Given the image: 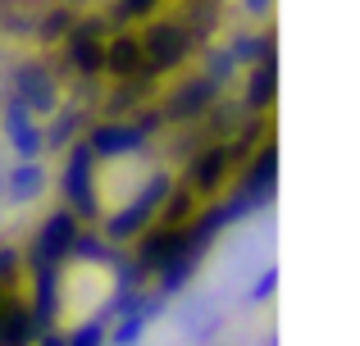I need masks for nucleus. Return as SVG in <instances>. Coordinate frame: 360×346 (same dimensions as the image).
I'll list each match as a JSON object with an SVG mask.
<instances>
[{
	"mask_svg": "<svg viewBox=\"0 0 360 346\" xmlns=\"http://www.w3.org/2000/svg\"><path fill=\"white\" fill-rule=\"evenodd\" d=\"M5 292H9V287H5V283H0V296H5Z\"/></svg>",
	"mask_w": 360,
	"mask_h": 346,
	"instance_id": "11",
	"label": "nucleus"
},
{
	"mask_svg": "<svg viewBox=\"0 0 360 346\" xmlns=\"http://www.w3.org/2000/svg\"><path fill=\"white\" fill-rule=\"evenodd\" d=\"M32 346H64V333H51V328H46V333H41V338H37Z\"/></svg>",
	"mask_w": 360,
	"mask_h": 346,
	"instance_id": "10",
	"label": "nucleus"
},
{
	"mask_svg": "<svg viewBox=\"0 0 360 346\" xmlns=\"http://www.w3.org/2000/svg\"><path fill=\"white\" fill-rule=\"evenodd\" d=\"M41 333L46 328L37 324L32 305H27L23 296H14V292L0 296V346H32Z\"/></svg>",
	"mask_w": 360,
	"mask_h": 346,
	"instance_id": "2",
	"label": "nucleus"
},
{
	"mask_svg": "<svg viewBox=\"0 0 360 346\" xmlns=\"http://www.w3.org/2000/svg\"><path fill=\"white\" fill-rule=\"evenodd\" d=\"M32 314L41 328H51L60 314V265H37L32 269Z\"/></svg>",
	"mask_w": 360,
	"mask_h": 346,
	"instance_id": "3",
	"label": "nucleus"
},
{
	"mask_svg": "<svg viewBox=\"0 0 360 346\" xmlns=\"http://www.w3.org/2000/svg\"><path fill=\"white\" fill-rule=\"evenodd\" d=\"M192 182H196V192H214V187L224 182V155H219V151L205 155V160L192 169Z\"/></svg>",
	"mask_w": 360,
	"mask_h": 346,
	"instance_id": "4",
	"label": "nucleus"
},
{
	"mask_svg": "<svg viewBox=\"0 0 360 346\" xmlns=\"http://www.w3.org/2000/svg\"><path fill=\"white\" fill-rule=\"evenodd\" d=\"M18 265H23V260H18V251H0V283H5V287H14Z\"/></svg>",
	"mask_w": 360,
	"mask_h": 346,
	"instance_id": "8",
	"label": "nucleus"
},
{
	"mask_svg": "<svg viewBox=\"0 0 360 346\" xmlns=\"http://www.w3.org/2000/svg\"><path fill=\"white\" fill-rule=\"evenodd\" d=\"M110 338V314H101V319H87L73 338H64V346H105Z\"/></svg>",
	"mask_w": 360,
	"mask_h": 346,
	"instance_id": "5",
	"label": "nucleus"
},
{
	"mask_svg": "<svg viewBox=\"0 0 360 346\" xmlns=\"http://www.w3.org/2000/svg\"><path fill=\"white\" fill-rule=\"evenodd\" d=\"M274 287H278V274H274V269H264V274H260V283L251 287V301H269V296H274Z\"/></svg>",
	"mask_w": 360,
	"mask_h": 346,
	"instance_id": "9",
	"label": "nucleus"
},
{
	"mask_svg": "<svg viewBox=\"0 0 360 346\" xmlns=\"http://www.w3.org/2000/svg\"><path fill=\"white\" fill-rule=\"evenodd\" d=\"M73 237H78V219L69 210H55L51 219L41 223V232L32 237L27 246V265H69V251H73Z\"/></svg>",
	"mask_w": 360,
	"mask_h": 346,
	"instance_id": "1",
	"label": "nucleus"
},
{
	"mask_svg": "<svg viewBox=\"0 0 360 346\" xmlns=\"http://www.w3.org/2000/svg\"><path fill=\"white\" fill-rule=\"evenodd\" d=\"M141 137H132V133H119V128H110V133H96V151L101 155H123V151H132Z\"/></svg>",
	"mask_w": 360,
	"mask_h": 346,
	"instance_id": "6",
	"label": "nucleus"
},
{
	"mask_svg": "<svg viewBox=\"0 0 360 346\" xmlns=\"http://www.w3.org/2000/svg\"><path fill=\"white\" fill-rule=\"evenodd\" d=\"M37 187H41V169H18L14 173V196H18V201H27Z\"/></svg>",
	"mask_w": 360,
	"mask_h": 346,
	"instance_id": "7",
	"label": "nucleus"
}]
</instances>
